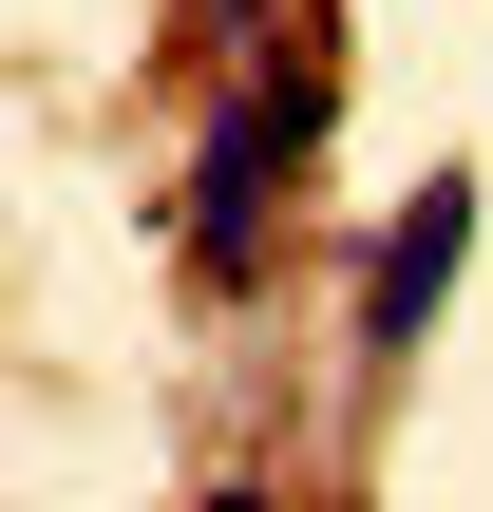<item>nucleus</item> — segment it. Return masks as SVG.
<instances>
[{"mask_svg":"<svg viewBox=\"0 0 493 512\" xmlns=\"http://www.w3.org/2000/svg\"><path fill=\"white\" fill-rule=\"evenodd\" d=\"M209 512H285V494H209Z\"/></svg>","mask_w":493,"mask_h":512,"instance_id":"3","label":"nucleus"},{"mask_svg":"<svg viewBox=\"0 0 493 512\" xmlns=\"http://www.w3.org/2000/svg\"><path fill=\"white\" fill-rule=\"evenodd\" d=\"M304 133H323V76H285V95H228V114H209V152H190V266H209V285H247V266H266V209H285Z\"/></svg>","mask_w":493,"mask_h":512,"instance_id":"1","label":"nucleus"},{"mask_svg":"<svg viewBox=\"0 0 493 512\" xmlns=\"http://www.w3.org/2000/svg\"><path fill=\"white\" fill-rule=\"evenodd\" d=\"M456 266H475V171H437V190L361 247V361H418L437 304H456Z\"/></svg>","mask_w":493,"mask_h":512,"instance_id":"2","label":"nucleus"}]
</instances>
